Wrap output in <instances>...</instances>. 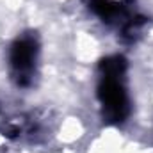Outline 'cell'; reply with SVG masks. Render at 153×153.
I'll return each mask as SVG.
<instances>
[{"label": "cell", "mask_w": 153, "mask_h": 153, "mask_svg": "<svg viewBox=\"0 0 153 153\" xmlns=\"http://www.w3.org/2000/svg\"><path fill=\"white\" fill-rule=\"evenodd\" d=\"M98 94L103 111L111 121H123L128 112V98L123 85V64L119 59L105 62V73L102 76Z\"/></svg>", "instance_id": "6da1fadb"}, {"label": "cell", "mask_w": 153, "mask_h": 153, "mask_svg": "<svg viewBox=\"0 0 153 153\" xmlns=\"http://www.w3.org/2000/svg\"><path fill=\"white\" fill-rule=\"evenodd\" d=\"M38 62V43L32 38H18L9 53L11 71L20 85H29Z\"/></svg>", "instance_id": "7a4b0ae2"}]
</instances>
